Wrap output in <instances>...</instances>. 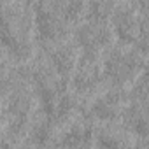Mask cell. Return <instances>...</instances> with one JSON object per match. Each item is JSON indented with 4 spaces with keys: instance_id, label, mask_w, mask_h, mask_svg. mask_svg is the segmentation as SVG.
<instances>
[{
    "instance_id": "4",
    "label": "cell",
    "mask_w": 149,
    "mask_h": 149,
    "mask_svg": "<svg viewBox=\"0 0 149 149\" xmlns=\"http://www.w3.org/2000/svg\"><path fill=\"white\" fill-rule=\"evenodd\" d=\"M116 13V0H91L88 14L93 21H109Z\"/></svg>"
},
{
    "instance_id": "5",
    "label": "cell",
    "mask_w": 149,
    "mask_h": 149,
    "mask_svg": "<svg viewBox=\"0 0 149 149\" xmlns=\"http://www.w3.org/2000/svg\"><path fill=\"white\" fill-rule=\"evenodd\" d=\"M9 44H11L13 54H14L18 60H21V61H26V60H30V58L33 56V51H35V47H33L32 40L14 35V39H13V40H9Z\"/></svg>"
},
{
    "instance_id": "3",
    "label": "cell",
    "mask_w": 149,
    "mask_h": 149,
    "mask_svg": "<svg viewBox=\"0 0 149 149\" xmlns=\"http://www.w3.org/2000/svg\"><path fill=\"white\" fill-rule=\"evenodd\" d=\"M53 65L56 67L61 77L72 76V72L79 65V51L72 44H61L53 54Z\"/></svg>"
},
{
    "instance_id": "6",
    "label": "cell",
    "mask_w": 149,
    "mask_h": 149,
    "mask_svg": "<svg viewBox=\"0 0 149 149\" xmlns=\"http://www.w3.org/2000/svg\"><path fill=\"white\" fill-rule=\"evenodd\" d=\"M11 105H13V112H16V116H28V112L33 107V98L26 91H18L13 97Z\"/></svg>"
},
{
    "instance_id": "1",
    "label": "cell",
    "mask_w": 149,
    "mask_h": 149,
    "mask_svg": "<svg viewBox=\"0 0 149 149\" xmlns=\"http://www.w3.org/2000/svg\"><path fill=\"white\" fill-rule=\"evenodd\" d=\"M114 28L118 32V35L121 37V40L125 42H137L140 39V18L137 14L135 9L132 7H116L114 13Z\"/></svg>"
},
{
    "instance_id": "2",
    "label": "cell",
    "mask_w": 149,
    "mask_h": 149,
    "mask_svg": "<svg viewBox=\"0 0 149 149\" xmlns=\"http://www.w3.org/2000/svg\"><path fill=\"white\" fill-rule=\"evenodd\" d=\"M95 116L102 121H112L119 118L126 111V93L118 90V91H109L105 97H102L95 107Z\"/></svg>"
}]
</instances>
